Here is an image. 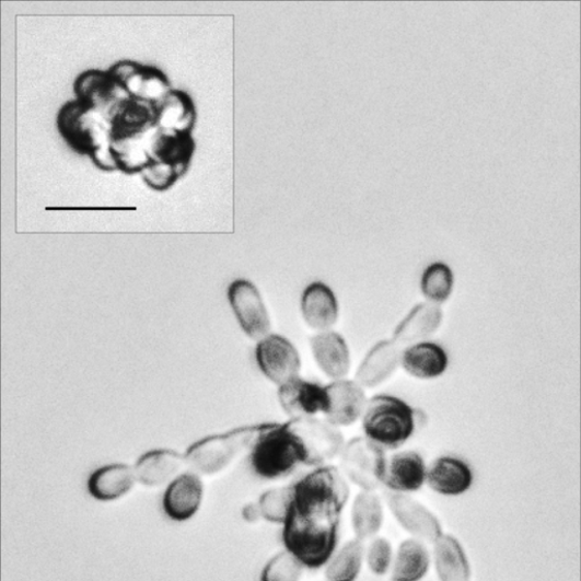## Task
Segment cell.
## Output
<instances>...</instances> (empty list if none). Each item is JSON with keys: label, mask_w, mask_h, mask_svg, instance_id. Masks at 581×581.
<instances>
[{"label": "cell", "mask_w": 581, "mask_h": 581, "mask_svg": "<svg viewBox=\"0 0 581 581\" xmlns=\"http://www.w3.org/2000/svg\"><path fill=\"white\" fill-rule=\"evenodd\" d=\"M279 403L291 419L314 418L328 411L326 387L300 376L279 386Z\"/></svg>", "instance_id": "cell-8"}, {"label": "cell", "mask_w": 581, "mask_h": 581, "mask_svg": "<svg viewBox=\"0 0 581 581\" xmlns=\"http://www.w3.org/2000/svg\"><path fill=\"white\" fill-rule=\"evenodd\" d=\"M402 353L399 346L393 341L377 344L361 362L358 383L371 388L386 381L402 364Z\"/></svg>", "instance_id": "cell-18"}, {"label": "cell", "mask_w": 581, "mask_h": 581, "mask_svg": "<svg viewBox=\"0 0 581 581\" xmlns=\"http://www.w3.org/2000/svg\"><path fill=\"white\" fill-rule=\"evenodd\" d=\"M402 365L408 375L421 381H431L446 372L449 356L444 348L437 344L418 342L403 351Z\"/></svg>", "instance_id": "cell-16"}, {"label": "cell", "mask_w": 581, "mask_h": 581, "mask_svg": "<svg viewBox=\"0 0 581 581\" xmlns=\"http://www.w3.org/2000/svg\"><path fill=\"white\" fill-rule=\"evenodd\" d=\"M311 347L319 370L327 377L340 381L348 376L351 356L342 335L334 330L321 332L313 336Z\"/></svg>", "instance_id": "cell-11"}, {"label": "cell", "mask_w": 581, "mask_h": 581, "mask_svg": "<svg viewBox=\"0 0 581 581\" xmlns=\"http://www.w3.org/2000/svg\"><path fill=\"white\" fill-rule=\"evenodd\" d=\"M228 299L240 327L254 341L270 334L271 321L258 288L251 281L236 280L228 290Z\"/></svg>", "instance_id": "cell-6"}, {"label": "cell", "mask_w": 581, "mask_h": 581, "mask_svg": "<svg viewBox=\"0 0 581 581\" xmlns=\"http://www.w3.org/2000/svg\"><path fill=\"white\" fill-rule=\"evenodd\" d=\"M435 559L442 581H467L469 567L464 550L450 536H442L435 547Z\"/></svg>", "instance_id": "cell-20"}, {"label": "cell", "mask_w": 581, "mask_h": 581, "mask_svg": "<svg viewBox=\"0 0 581 581\" xmlns=\"http://www.w3.org/2000/svg\"><path fill=\"white\" fill-rule=\"evenodd\" d=\"M256 362L271 383L281 386L299 376L301 357L284 336L269 334L256 347Z\"/></svg>", "instance_id": "cell-7"}, {"label": "cell", "mask_w": 581, "mask_h": 581, "mask_svg": "<svg viewBox=\"0 0 581 581\" xmlns=\"http://www.w3.org/2000/svg\"><path fill=\"white\" fill-rule=\"evenodd\" d=\"M300 309L305 324L319 333L329 330L339 321L338 298L323 282H314L304 289Z\"/></svg>", "instance_id": "cell-12"}, {"label": "cell", "mask_w": 581, "mask_h": 581, "mask_svg": "<svg viewBox=\"0 0 581 581\" xmlns=\"http://www.w3.org/2000/svg\"><path fill=\"white\" fill-rule=\"evenodd\" d=\"M348 498V484L335 467H321L291 487L283 542L298 562L310 569L328 562L338 545Z\"/></svg>", "instance_id": "cell-1"}, {"label": "cell", "mask_w": 581, "mask_h": 581, "mask_svg": "<svg viewBox=\"0 0 581 581\" xmlns=\"http://www.w3.org/2000/svg\"><path fill=\"white\" fill-rule=\"evenodd\" d=\"M204 497V484L193 473L179 475L166 489L164 510L175 522H186L199 510Z\"/></svg>", "instance_id": "cell-13"}, {"label": "cell", "mask_w": 581, "mask_h": 581, "mask_svg": "<svg viewBox=\"0 0 581 581\" xmlns=\"http://www.w3.org/2000/svg\"><path fill=\"white\" fill-rule=\"evenodd\" d=\"M427 468L422 456L404 451L386 456L380 481L397 492H416L426 481Z\"/></svg>", "instance_id": "cell-9"}, {"label": "cell", "mask_w": 581, "mask_h": 581, "mask_svg": "<svg viewBox=\"0 0 581 581\" xmlns=\"http://www.w3.org/2000/svg\"><path fill=\"white\" fill-rule=\"evenodd\" d=\"M307 455V466L322 465L345 449L338 426L317 418L291 419L286 422Z\"/></svg>", "instance_id": "cell-5"}, {"label": "cell", "mask_w": 581, "mask_h": 581, "mask_svg": "<svg viewBox=\"0 0 581 581\" xmlns=\"http://www.w3.org/2000/svg\"><path fill=\"white\" fill-rule=\"evenodd\" d=\"M420 288L423 297L433 304L446 302L454 289V275L442 262L427 266L422 272Z\"/></svg>", "instance_id": "cell-21"}, {"label": "cell", "mask_w": 581, "mask_h": 581, "mask_svg": "<svg viewBox=\"0 0 581 581\" xmlns=\"http://www.w3.org/2000/svg\"><path fill=\"white\" fill-rule=\"evenodd\" d=\"M443 315L439 305L421 303L394 332L393 342L397 346L411 345L438 330Z\"/></svg>", "instance_id": "cell-19"}, {"label": "cell", "mask_w": 581, "mask_h": 581, "mask_svg": "<svg viewBox=\"0 0 581 581\" xmlns=\"http://www.w3.org/2000/svg\"><path fill=\"white\" fill-rule=\"evenodd\" d=\"M259 431L260 425H257L206 438L188 449L186 463L204 475L220 473L240 452L253 445Z\"/></svg>", "instance_id": "cell-4"}, {"label": "cell", "mask_w": 581, "mask_h": 581, "mask_svg": "<svg viewBox=\"0 0 581 581\" xmlns=\"http://www.w3.org/2000/svg\"><path fill=\"white\" fill-rule=\"evenodd\" d=\"M430 567V557L422 544L416 541L406 542L397 556L394 581H418Z\"/></svg>", "instance_id": "cell-22"}, {"label": "cell", "mask_w": 581, "mask_h": 581, "mask_svg": "<svg viewBox=\"0 0 581 581\" xmlns=\"http://www.w3.org/2000/svg\"><path fill=\"white\" fill-rule=\"evenodd\" d=\"M251 448L252 468L263 479L284 478L298 466H307V455L287 423H262Z\"/></svg>", "instance_id": "cell-3"}, {"label": "cell", "mask_w": 581, "mask_h": 581, "mask_svg": "<svg viewBox=\"0 0 581 581\" xmlns=\"http://www.w3.org/2000/svg\"><path fill=\"white\" fill-rule=\"evenodd\" d=\"M186 458L172 450H152L139 457L135 466L137 480L146 487H160L174 478Z\"/></svg>", "instance_id": "cell-17"}, {"label": "cell", "mask_w": 581, "mask_h": 581, "mask_svg": "<svg viewBox=\"0 0 581 581\" xmlns=\"http://www.w3.org/2000/svg\"><path fill=\"white\" fill-rule=\"evenodd\" d=\"M390 547L388 544L380 539L371 549L370 565L377 573H384L388 567Z\"/></svg>", "instance_id": "cell-23"}, {"label": "cell", "mask_w": 581, "mask_h": 581, "mask_svg": "<svg viewBox=\"0 0 581 581\" xmlns=\"http://www.w3.org/2000/svg\"><path fill=\"white\" fill-rule=\"evenodd\" d=\"M417 409L399 397L380 394L367 400L362 418V431L370 442L384 451L404 446L419 426Z\"/></svg>", "instance_id": "cell-2"}, {"label": "cell", "mask_w": 581, "mask_h": 581, "mask_svg": "<svg viewBox=\"0 0 581 581\" xmlns=\"http://www.w3.org/2000/svg\"><path fill=\"white\" fill-rule=\"evenodd\" d=\"M326 387L329 400L325 417L338 427L353 425L363 414L367 399L362 386L355 381H334Z\"/></svg>", "instance_id": "cell-10"}, {"label": "cell", "mask_w": 581, "mask_h": 581, "mask_svg": "<svg viewBox=\"0 0 581 581\" xmlns=\"http://www.w3.org/2000/svg\"><path fill=\"white\" fill-rule=\"evenodd\" d=\"M426 480L434 492L456 497L468 491L474 481V474L462 458L441 456L427 470Z\"/></svg>", "instance_id": "cell-14"}, {"label": "cell", "mask_w": 581, "mask_h": 581, "mask_svg": "<svg viewBox=\"0 0 581 581\" xmlns=\"http://www.w3.org/2000/svg\"><path fill=\"white\" fill-rule=\"evenodd\" d=\"M137 481L135 468L115 464L97 469L88 480L91 497L101 502H113L128 496Z\"/></svg>", "instance_id": "cell-15"}]
</instances>
